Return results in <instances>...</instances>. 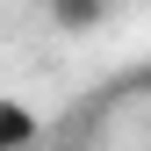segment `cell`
<instances>
[{
	"label": "cell",
	"mask_w": 151,
	"mask_h": 151,
	"mask_svg": "<svg viewBox=\"0 0 151 151\" xmlns=\"http://www.w3.org/2000/svg\"><path fill=\"white\" fill-rule=\"evenodd\" d=\"M36 137H43V115L29 101H0V151H36Z\"/></svg>",
	"instance_id": "1"
},
{
	"label": "cell",
	"mask_w": 151,
	"mask_h": 151,
	"mask_svg": "<svg viewBox=\"0 0 151 151\" xmlns=\"http://www.w3.org/2000/svg\"><path fill=\"white\" fill-rule=\"evenodd\" d=\"M43 14H50V29L86 36V29H101V22H108V0H43Z\"/></svg>",
	"instance_id": "2"
}]
</instances>
